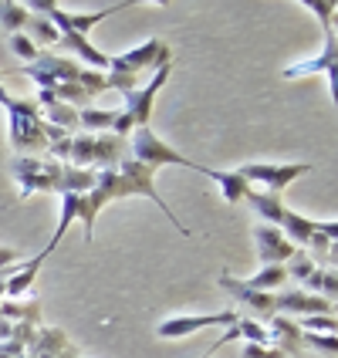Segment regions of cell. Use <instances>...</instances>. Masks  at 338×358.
<instances>
[{
	"label": "cell",
	"instance_id": "6da1fadb",
	"mask_svg": "<svg viewBox=\"0 0 338 358\" xmlns=\"http://www.w3.org/2000/svg\"><path fill=\"white\" fill-rule=\"evenodd\" d=\"M169 64V44L162 38H149L146 44L125 51V55H112L108 58V71H105V85L115 88L122 95H129L136 88V78L139 71H149V68H162Z\"/></svg>",
	"mask_w": 338,
	"mask_h": 358
},
{
	"label": "cell",
	"instance_id": "7a4b0ae2",
	"mask_svg": "<svg viewBox=\"0 0 338 358\" xmlns=\"http://www.w3.org/2000/svg\"><path fill=\"white\" fill-rule=\"evenodd\" d=\"M169 71H173V68H169V64H162V68H156V75H153L149 85L132 88L129 95H122V99H125V108L119 112V119H115V125H112V136L125 139V136H132L136 129L149 125V119H153V105H156V95L162 92V85L169 81Z\"/></svg>",
	"mask_w": 338,
	"mask_h": 358
},
{
	"label": "cell",
	"instance_id": "3957f363",
	"mask_svg": "<svg viewBox=\"0 0 338 358\" xmlns=\"http://www.w3.org/2000/svg\"><path fill=\"white\" fill-rule=\"evenodd\" d=\"M7 125H10V145L17 152H44L48 139H44V119H41L38 101L27 99H10L7 105Z\"/></svg>",
	"mask_w": 338,
	"mask_h": 358
},
{
	"label": "cell",
	"instance_id": "277c9868",
	"mask_svg": "<svg viewBox=\"0 0 338 358\" xmlns=\"http://www.w3.org/2000/svg\"><path fill=\"white\" fill-rule=\"evenodd\" d=\"M129 159L142 162V166H149V169H160V166H186V169L206 173V169L197 166L190 156H183V152L173 149V145H166L149 125H142V129L132 132V139H129Z\"/></svg>",
	"mask_w": 338,
	"mask_h": 358
},
{
	"label": "cell",
	"instance_id": "5b68a950",
	"mask_svg": "<svg viewBox=\"0 0 338 358\" xmlns=\"http://www.w3.org/2000/svg\"><path fill=\"white\" fill-rule=\"evenodd\" d=\"M61 166L55 159H38V156H14L10 169L20 186V199L34 196V193H58L61 196Z\"/></svg>",
	"mask_w": 338,
	"mask_h": 358
},
{
	"label": "cell",
	"instance_id": "8992f818",
	"mask_svg": "<svg viewBox=\"0 0 338 358\" xmlns=\"http://www.w3.org/2000/svg\"><path fill=\"white\" fill-rule=\"evenodd\" d=\"M240 179H247V182H260L267 193H284L291 182L304 173H311V166L308 162H284V166H274V162H247V166H240L234 169Z\"/></svg>",
	"mask_w": 338,
	"mask_h": 358
},
{
	"label": "cell",
	"instance_id": "52a82bcc",
	"mask_svg": "<svg viewBox=\"0 0 338 358\" xmlns=\"http://www.w3.org/2000/svg\"><path fill=\"white\" fill-rule=\"evenodd\" d=\"M240 315L237 311H217V315H176V318H166L156 324V335L160 338H186V335H197L203 328H234V321Z\"/></svg>",
	"mask_w": 338,
	"mask_h": 358
},
{
	"label": "cell",
	"instance_id": "ba28073f",
	"mask_svg": "<svg viewBox=\"0 0 338 358\" xmlns=\"http://www.w3.org/2000/svg\"><path fill=\"white\" fill-rule=\"evenodd\" d=\"M274 315H298V318H308V315H335V304L332 301L318 298L304 287H281L274 291Z\"/></svg>",
	"mask_w": 338,
	"mask_h": 358
},
{
	"label": "cell",
	"instance_id": "9c48e42d",
	"mask_svg": "<svg viewBox=\"0 0 338 358\" xmlns=\"http://www.w3.org/2000/svg\"><path fill=\"white\" fill-rule=\"evenodd\" d=\"M217 284L223 287V291H227V294H230V298L240 301V304H244V308L251 311L247 318H254V321H260V324H264V321H267L271 315H274V294L247 287V284H244L240 278H234L230 271H223V274L217 278Z\"/></svg>",
	"mask_w": 338,
	"mask_h": 358
},
{
	"label": "cell",
	"instance_id": "30bf717a",
	"mask_svg": "<svg viewBox=\"0 0 338 358\" xmlns=\"http://www.w3.org/2000/svg\"><path fill=\"white\" fill-rule=\"evenodd\" d=\"M254 240H258V257L264 267H274V264H288L295 257V243L281 234V227H271V223H260L254 230Z\"/></svg>",
	"mask_w": 338,
	"mask_h": 358
},
{
	"label": "cell",
	"instance_id": "8fae6325",
	"mask_svg": "<svg viewBox=\"0 0 338 358\" xmlns=\"http://www.w3.org/2000/svg\"><path fill=\"white\" fill-rule=\"evenodd\" d=\"M264 331H267V345L278 348L281 355H301V328L295 318L271 315L264 321Z\"/></svg>",
	"mask_w": 338,
	"mask_h": 358
},
{
	"label": "cell",
	"instance_id": "7c38bea8",
	"mask_svg": "<svg viewBox=\"0 0 338 358\" xmlns=\"http://www.w3.org/2000/svg\"><path fill=\"white\" fill-rule=\"evenodd\" d=\"M335 55H338V44H335V38H328V41H325V51H321L318 58L288 64V68H284V78H304V75L325 71V75H328V81H332V88H335Z\"/></svg>",
	"mask_w": 338,
	"mask_h": 358
},
{
	"label": "cell",
	"instance_id": "4fadbf2b",
	"mask_svg": "<svg viewBox=\"0 0 338 358\" xmlns=\"http://www.w3.org/2000/svg\"><path fill=\"white\" fill-rule=\"evenodd\" d=\"M58 44L64 48V51L78 55V58L85 61L92 71H108V55H101L99 48L88 41V34H71V31H68V34H61V38H58Z\"/></svg>",
	"mask_w": 338,
	"mask_h": 358
},
{
	"label": "cell",
	"instance_id": "5bb4252c",
	"mask_svg": "<svg viewBox=\"0 0 338 358\" xmlns=\"http://www.w3.org/2000/svg\"><path fill=\"white\" fill-rule=\"evenodd\" d=\"M64 348H71V341H68V335H64L61 328H38L31 348H27V355L31 358H55V355H61Z\"/></svg>",
	"mask_w": 338,
	"mask_h": 358
},
{
	"label": "cell",
	"instance_id": "9a60e30c",
	"mask_svg": "<svg viewBox=\"0 0 338 358\" xmlns=\"http://www.w3.org/2000/svg\"><path fill=\"white\" fill-rule=\"evenodd\" d=\"M129 156V145L119 136H95V162L99 169H119L122 159Z\"/></svg>",
	"mask_w": 338,
	"mask_h": 358
},
{
	"label": "cell",
	"instance_id": "2e32d148",
	"mask_svg": "<svg viewBox=\"0 0 338 358\" xmlns=\"http://www.w3.org/2000/svg\"><path fill=\"white\" fill-rule=\"evenodd\" d=\"M44 260H48V250H41L38 257H31V264H27L24 271H17V274H10V278H7V284H3L7 298L20 301L31 287H34V278H38V271H41V264H44Z\"/></svg>",
	"mask_w": 338,
	"mask_h": 358
},
{
	"label": "cell",
	"instance_id": "e0dca14e",
	"mask_svg": "<svg viewBox=\"0 0 338 358\" xmlns=\"http://www.w3.org/2000/svg\"><path fill=\"white\" fill-rule=\"evenodd\" d=\"M247 203H251L260 217H264V223H271V227H281V220L288 213V206L281 203L278 193H267V189H251V193H247Z\"/></svg>",
	"mask_w": 338,
	"mask_h": 358
},
{
	"label": "cell",
	"instance_id": "ac0fdd59",
	"mask_svg": "<svg viewBox=\"0 0 338 358\" xmlns=\"http://www.w3.org/2000/svg\"><path fill=\"white\" fill-rule=\"evenodd\" d=\"M95 179H99V169H78V166H61V193H92L95 189Z\"/></svg>",
	"mask_w": 338,
	"mask_h": 358
},
{
	"label": "cell",
	"instance_id": "d6986e66",
	"mask_svg": "<svg viewBox=\"0 0 338 358\" xmlns=\"http://www.w3.org/2000/svg\"><path fill=\"white\" fill-rule=\"evenodd\" d=\"M206 176L213 179L220 186V193H223V199L230 203V206H237L240 199H247V193H251V182L247 179H240L237 173H223V169H206Z\"/></svg>",
	"mask_w": 338,
	"mask_h": 358
},
{
	"label": "cell",
	"instance_id": "ffe728a7",
	"mask_svg": "<svg viewBox=\"0 0 338 358\" xmlns=\"http://www.w3.org/2000/svg\"><path fill=\"white\" fill-rule=\"evenodd\" d=\"M281 234L301 250V247H308V240L315 234V220H308V217H301V213H295V210H288L284 220H281Z\"/></svg>",
	"mask_w": 338,
	"mask_h": 358
},
{
	"label": "cell",
	"instance_id": "44dd1931",
	"mask_svg": "<svg viewBox=\"0 0 338 358\" xmlns=\"http://www.w3.org/2000/svg\"><path fill=\"white\" fill-rule=\"evenodd\" d=\"M119 119V112L115 108H78V129H85L88 136H95V132H108L112 125Z\"/></svg>",
	"mask_w": 338,
	"mask_h": 358
},
{
	"label": "cell",
	"instance_id": "7402d4cb",
	"mask_svg": "<svg viewBox=\"0 0 338 358\" xmlns=\"http://www.w3.org/2000/svg\"><path fill=\"white\" fill-rule=\"evenodd\" d=\"M304 287H308L311 294H318V298H325V301H332V304H335V294H338L335 267H332V264H328V267H315V271H311V278L304 280Z\"/></svg>",
	"mask_w": 338,
	"mask_h": 358
},
{
	"label": "cell",
	"instance_id": "603a6c76",
	"mask_svg": "<svg viewBox=\"0 0 338 358\" xmlns=\"http://www.w3.org/2000/svg\"><path fill=\"white\" fill-rule=\"evenodd\" d=\"M0 318H7V321H31V324H38V318H41V304H38V298H31L27 304L24 301H10V298H3L0 301Z\"/></svg>",
	"mask_w": 338,
	"mask_h": 358
},
{
	"label": "cell",
	"instance_id": "cb8c5ba5",
	"mask_svg": "<svg viewBox=\"0 0 338 358\" xmlns=\"http://www.w3.org/2000/svg\"><path fill=\"white\" fill-rule=\"evenodd\" d=\"M247 287H254V291H267V294H274L281 291L284 284H288V274H284V264H274V267H260L254 278L244 280Z\"/></svg>",
	"mask_w": 338,
	"mask_h": 358
},
{
	"label": "cell",
	"instance_id": "d4e9b609",
	"mask_svg": "<svg viewBox=\"0 0 338 358\" xmlns=\"http://www.w3.org/2000/svg\"><path fill=\"white\" fill-rule=\"evenodd\" d=\"M27 7L24 3H14V0H0V31L7 34H24L27 27Z\"/></svg>",
	"mask_w": 338,
	"mask_h": 358
},
{
	"label": "cell",
	"instance_id": "484cf974",
	"mask_svg": "<svg viewBox=\"0 0 338 358\" xmlns=\"http://www.w3.org/2000/svg\"><path fill=\"white\" fill-rule=\"evenodd\" d=\"M44 108H48V125H58V129H64V132H68V136H75V132H78V108H71V105H64V101H48V105H44Z\"/></svg>",
	"mask_w": 338,
	"mask_h": 358
},
{
	"label": "cell",
	"instance_id": "4316f807",
	"mask_svg": "<svg viewBox=\"0 0 338 358\" xmlns=\"http://www.w3.org/2000/svg\"><path fill=\"white\" fill-rule=\"evenodd\" d=\"M75 220H78V193H61V220H58V230H55L51 243L44 247L48 254H51V250H55V247L61 243V237L68 234V227H71Z\"/></svg>",
	"mask_w": 338,
	"mask_h": 358
},
{
	"label": "cell",
	"instance_id": "83f0119b",
	"mask_svg": "<svg viewBox=\"0 0 338 358\" xmlns=\"http://www.w3.org/2000/svg\"><path fill=\"white\" fill-rule=\"evenodd\" d=\"M95 162V136L81 132L71 136V152H68V166H78V169H92Z\"/></svg>",
	"mask_w": 338,
	"mask_h": 358
},
{
	"label": "cell",
	"instance_id": "f1b7e54d",
	"mask_svg": "<svg viewBox=\"0 0 338 358\" xmlns=\"http://www.w3.org/2000/svg\"><path fill=\"white\" fill-rule=\"evenodd\" d=\"M24 34H27V41H34V48L38 44H58V31H55V24L48 17H27V27H24Z\"/></svg>",
	"mask_w": 338,
	"mask_h": 358
},
{
	"label": "cell",
	"instance_id": "f546056e",
	"mask_svg": "<svg viewBox=\"0 0 338 358\" xmlns=\"http://www.w3.org/2000/svg\"><path fill=\"white\" fill-rule=\"evenodd\" d=\"M318 264L311 260V254H304V250H295V257L284 264V274H288V280H298V284H304V280L311 278V271H315Z\"/></svg>",
	"mask_w": 338,
	"mask_h": 358
},
{
	"label": "cell",
	"instance_id": "4dcf8cb0",
	"mask_svg": "<svg viewBox=\"0 0 338 358\" xmlns=\"http://www.w3.org/2000/svg\"><path fill=\"white\" fill-rule=\"evenodd\" d=\"M301 331H311V335H335L338 321L335 315H308V318H295Z\"/></svg>",
	"mask_w": 338,
	"mask_h": 358
},
{
	"label": "cell",
	"instance_id": "1f68e13d",
	"mask_svg": "<svg viewBox=\"0 0 338 358\" xmlns=\"http://www.w3.org/2000/svg\"><path fill=\"white\" fill-rule=\"evenodd\" d=\"M301 348H315V352H321V355L335 358L338 338L335 335H311V331H301Z\"/></svg>",
	"mask_w": 338,
	"mask_h": 358
},
{
	"label": "cell",
	"instance_id": "d6a6232c",
	"mask_svg": "<svg viewBox=\"0 0 338 358\" xmlns=\"http://www.w3.org/2000/svg\"><path fill=\"white\" fill-rule=\"evenodd\" d=\"M10 51L24 58V64H31V61H38V48H34V41H27V34H10Z\"/></svg>",
	"mask_w": 338,
	"mask_h": 358
},
{
	"label": "cell",
	"instance_id": "836d02e7",
	"mask_svg": "<svg viewBox=\"0 0 338 358\" xmlns=\"http://www.w3.org/2000/svg\"><path fill=\"white\" fill-rule=\"evenodd\" d=\"M240 358H284V355L278 348H271V345H244Z\"/></svg>",
	"mask_w": 338,
	"mask_h": 358
},
{
	"label": "cell",
	"instance_id": "e575fe53",
	"mask_svg": "<svg viewBox=\"0 0 338 358\" xmlns=\"http://www.w3.org/2000/svg\"><path fill=\"white\" fill-rule=\"evenodd\" d=\"M14 260H20L17 250H10V247H0V267H10Z\"/></svg>",
	"mask_w": 338,
	"mask_h": 358
},
{
	"label": "cell",
	"instance_id": "d590c367",
	"mask_svg": "<svg viewBox=\"0 0 338 358\" xmlns=\"http://www.w3.org/2000/svg\"><path fill=\"white\" fill-rule=\"evenodd\" d=\"M14 335V321H7V318H0V341H7Z\"/></svg>",
	"mask_w": 338,
	"mask_h": 358
},
{
	"label": "cell",
	"instance_id": "8d00e7d4",
	"mask_svg": "<svg viewBox=\"0 0 338 358\" xmlns=\"http://www.w3.org/2000/svg\"><path fill=\"white\" fill-rule=\"evenodd\" d=\"M10 99H14V95H10V92H7V88H3V85H0V105H3V108H7V105H10Z\"/></svg>",
	"mask_w": 338,
	"mask_h": 358
},
{
	"label": "cell",
	"instance_id": "74e56055",
	"mask_svg": "<svg viewBox=\"0 0 338 358\" xmlns=\"http://www.w3.org/2000/svg\"><path fill=\"white\" fill-rule=\"evenodd\" d=\"M55 358H78V352H75V348H64V352H61V355H55Z\"/></svg>",
	"mask_w": 338,
	"mask_h": 358
},
{
	"label": "cell",
	"instance_id": "f35d334b",
	"mask_svg": "<svg viewBox=\"0 0 338 358\" xmlns=\"http://www.w3.org/2000/svg\"><path fill=\"white\" fill-rule=\"evenodd\" d=\"M3 284H7V278H0V301L7 298V291H3Z\"/></svg>",
	"mask_w": 338,
	"mask_h": 358
},
{
	"label": "cell",
	"instance_id": "ab89813d",
	"mask_svg": "<svg viewBox=\"0 0 338 358\" xmlns=\"http://www.w3.org/2000/svg\"><path fill=\"white\" fill-rule=\"evenodd\" d=\"M217 348H220V345H217V341H213V348H210V352H206V355H199V358H210V355H213V352H217Z\"/></svg>",
	"mask_w": 338,
	"mask_h": 358
},
{
	"label": "cell",
	"instance_id": "60d3db41",
	"mask_svg": "<svg viewBox=\"0 0 338 358\" xmlns=\"http://www.w3.org/2000/svg\"><path fill=\"white\" fill-rule=\"evenodd\" d=\"M0 358H10V355H3V352H0Z\"/></svg>",
	"mask_w": 338,
	"mask_h": 358
},
{
	"label": "cell",
	"instance_id": "b9f144b4",
	"mask_svg": "<svg viewBox=\"0 0 338 358\" xmlns=\"http://www.w3.org/2000/svg\"><path fill=\"white\" fill-rule=\"evenodd\" d=\"M20 358H31V355H20Z\"/></svg>",
	"mask_w": 338,
	"mask_h": 358
}]
</instances>
